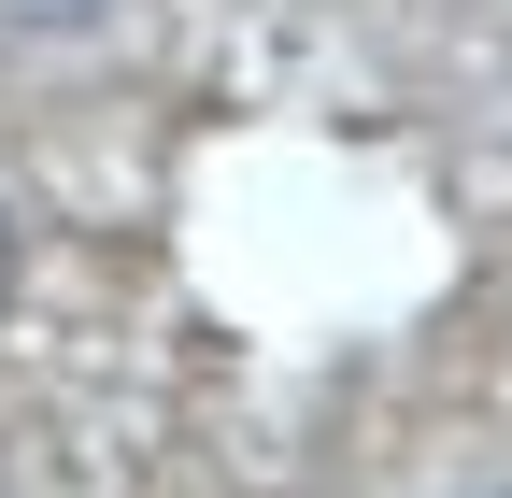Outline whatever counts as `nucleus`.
<instances>
[{"label": "nucleus", "instance_id": "1", "mask_svg": "<svg viewBox=\"0 0 512 498\" xmlns=\"http://www.w3.org/2000/svg\"><path fill=\"white\" fill-rule=\"evenodd\" d=\"M0 15H15V29H86L100 0H0Z\"/></svg>", "mask_w": 512, "mask_h": 498}, {"label": "nucleus", "instance_id": "2", "mask_svg": "<svg viewBox=\"0 0 512 498\" xmlns=\"http://www.w3.org/2000/svg\"><path fill=\"white\" fill-rule=\"evenodd\" d=\"M0 299H15V228H0Z\"/></svg>", "mask_w": 512, "mask_h": 498}]
</instances>
